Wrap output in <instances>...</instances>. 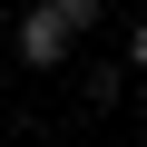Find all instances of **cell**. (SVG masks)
Listing matches in <instances>:
<instances>
[{
    "label": "cell",
    "instance_id": "5b68a950",
    "mask_svg": "<svg viewBox=\"0 0 147 147\" xmlns=\"http://www.w3.org/2000/svg\"><path fill=\"white\" fill-rule=\"evenodd\" d=\"M20 10H39V0H0V20H20Z\"/></svg>",
    "mask_w": 147,
    "mask_h": 147
},
{
    "label": "cell",
    "instance_id": "277c9868",
    "mask_svg": "<svg viewBox=\"0 0 147 147\" xmlns=\"http://www.w3.org/2000/svg\"><path fill=\"white\" fill-rule=\"evenodd\" d=\"M118 69H127V79H147V20H127V59H118Z\"/></svg>",
    "mask_w": 147,
    "mask_h": 147
},
{
    "label": "cell",
    "instance_id": "3957f363",
    "mask_svg": "<svg viewBox=\"0 0 147 147\" xmlns=\"http://www.w3.org/2000/svg\"><path fill=\"white\" fill-rule=\"evenodd\" d=\"M49 10H59V20H69V30H79V39H88V30H98V20H108V0H49Z\"/></svg>",
    "mask_w": 147,
    "mask_h": 147
},
{
    "label": "cell",
    "instance_id": "6da1fadb",
    "mask_svg": "<svg viewBox=\"0 0 147 147\" xmlns=\"http://www.w3.org/2000/svg\"><path fill=\"white\" fill-rule=\"evenodd\" d=\"M10 49H20V69H69L79 30H69V20L49 10V0H39V10H20V20H10Z\"/></svg>",
    "mask_w": 147,
    "mask_h": 147
},
{
    "label": "cell",
    "instance_id": "7a4b0ae2",
    "mask_svg": "<svg viewBox=\"0 0 147 147\" xmlns=\"http://www.w3.org/2000/svg\"><path fill=\"white\" fill-rule=\"evenodd\" d=\"M79 98H88V108H118V98H127V69H88Z\"/></svg>",
    "mask_w": 147,
    "mask_h": 147
}]
</instances>
